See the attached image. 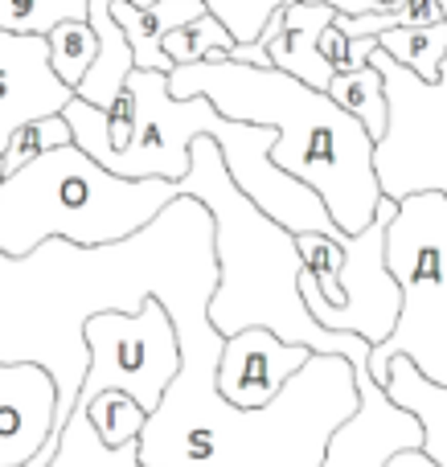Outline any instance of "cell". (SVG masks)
<instances>
[{
	"mask_svg": "<svg viewBox=\"0 0 447 467\" xmlns=\"http://www.w3.org/2000/svg\"><path fill=\"white\" fill-rule=\"evenodd\" d=\"M218 283L213 218L197 197L181 193L144 230L103 246L46 238L25 254L0 250V361H29L54 378L57 427L74 410L95 312H140L148 296L164 312L210 304Z\"/></svg>",
	"mask_w": 447,
	"mask_h": 467,
	"instance_id": "1",
	"label": "cell"
},
{
	"mask_svg": "<svg viewBox=\"0 0 447 467\" xmlns=\"http://www.w3.org/2000/svg\"><path fill=\"white\" fill-rule=\"evenodd\" d=\"M181 369L144 419V467H317L333 431L358 410V373L341 353H312L259 410L226 402L213 386L222 332L205 304L172 312Z\"/></svg>",
	"mask_w": 447,
	"mask_h": 467,
	"instance_id": "2",
	"label": "cell"
},
{
	"mask_svg": "<svg viewBox=\"0 0 447 467\" xmlns=\"http://www.w3.org/2000/svg\"><path fill=\"white\" fill-rule=\"evenodd\" d=\"M172 99L205 95L222 115L275 128L271 164L304 181L325 202L341 234H358L382 202L378 144L349 111L275 66H246L234 57L185 62L164 74Z\"/></svg>",
	"mask_w": 447,
	"mask_h": 467,
	"instance_id": "3",
	"label": "cell"
},
{
	"mask_svg": "<svg viewBox=\"0 0 447 467\" xmlns=\"http://www.w3.org/2000/svg\"><path fill=\"white\" fill-rule=\"evenodd\" d=\"M177 185L181 193L197 197L213 218L218 283H213L210 304H205V320L222 337L263 324L275 337L308 345L312 353H341L353 369H366V340L312 320V312L300 299L304 258L296 246V234L284 230L275 218H267L230 181L218 144L210 136L189 140V169Z\"/></svg>",
	"mask_w": 447,
	"mask_h": 467,
	"instance_id": "4",
	"label": "cell"
},
{
	"mask_svg": "<svg viewBox=\"0 0 447 467\" xmlns=\"http://www.w3.org/2000/svg\"><path fill=\"white\" fill-rule=\"evenodd\" d=\"M181 197L177 181L120 177L78 144H57L0 181V250L25 254L46 238L103 246L144 230Z\"/></svg>",
	"mask_w": 447,
	"mask_h": 467,
	"instance_id": "5",
	"label": "cell"
},
{
	"mask_svg": "<svg viewBox=\"0 0 447 467\" xmlns=\"http://www.w3.org/2000/svg\"><path fill=\"white\" fill-rule=\"evenodd\" d=\"M386 271L399 283V320L369 348L366 369L382 381L390 357H407L427 381L447 386V193L399 197L386 226Z\"/></svg>",
	"mask_w": 447,
	"mask_h": 467,
	"instance_id": "6",
	"label": "cell"
},
{
	"mask_svg": "<svg viewBox=\"0 0 447 467\" xmlns=\"http://www.w3.org/2000/svg\"><path fill=\"white\" fill-rule=\"evenodd\" d=\"M82 340L90 361L74 406H87L103 389H123L152 414L181 369L177 328L156 296H148L140 312H95L82 324Z\"/></svg>",
	"mask_w": 447,
	"mask_h": 467,
	"instance_id": "7",
	"label": "cell"
},
{
	"mask_svg": "<svg viewBox=\"0 0 447 467\" xmlns=\"http://www.w3.org/2000/svg\"><path fill=\"white\" fill-rule=\"evenodd\" d=\"M399 197L382 193L374 218L358 234H341V271H337V287L341 299L333 307L312 312V320L325 324L333 332H353L369 348L382 345L386 332L399 320V283L386 271V226H390Z\"/></svg>",
	"mask_w": 447,
	"mask_h": 467,
	"instance_id": "8",
	"label": "cell"
},
{
	"mask_svg": "<svg viewBox=\"0 0 447 467\" xmlns=\"http://www.w3.org/2000/svg\"><path fill=\"white\" fill-rule=\"evenodd\" d=\"M308 357H312L308 345H296V340L275 337L263 324H251V328L222 337L213 386H218V394L226 402L243 406V410H259V406L275 402V394Z\"/></svg>",
	"mask_w": 447,
	"mask_h": 467,
	"instance_id": "9",
	"label": "cell"
},
{
	"mask_svg": "<svg viewBox=\"0 0 447 467\" xmlns=\"http://www.w3.org/2000/svg\"><path fill=\"white\" fill-rule=\"evenodd\" d=\"M358 373V410L333 431L325 447V460L317 467H382L399 447H419L423 427L411 410H402L382 381L369 378V369Z\"/></svg>",
	"mask_w": 447,
	"mask_h": 467,
	"instance_id": "10",
	"label": "cell"
},
{
	"mask_svg": "<svg viewBox=\"0 0 447 467\" xmlns=\"http://www.w3.org/2000/svg\"><path fill=\"white\" fill-rule=\"evenodd\" d=\"M74 90L49 70L46 37L0 29V152L21 123L54 115Z\"/></svg>",
	"mask_w": 447,
	"mask_h": 467,
	"instance_id": "11",
	"label": "cell"
},
{
	"mask_svg": "<svg viewBox=\"0 0 447 467\" xmlns=\"http://www.w3.org/2000/svg\"><path fill=\"white\" fill-rule=\"evenodd\" d=\"M57 435V389L41 365L0 361V467H21Z\"/></svg>",
	"mask_w": 447,
	"mask_h": 467,
	"instance_id": "12",
	"label": "cell"
},
{
	"mask_svg": "<svg viewBox=\"0 0 447 467\" xmlns=\"http://www.w3.org/2000/svg\"><path fill=\"white\" fill-rule=\"evenodd\" d=\"M337 16V8L328 5H308V0H284V25L279 33L267 41V57L275 70L292 74V78L308 82V87L325 90L328 78H333V66L320 57L317 37L328 21Z\"/></svg>",
	"mask_w": 447,
	"mask_h": 467,
	"instance_id": "13",
	"label": "cell"
},
{
	"mask_svg": "<svg viewBox=\"0 0 447 467\" xmlns=\"http://www.w3.org/2000/svg\"><path fill=\"white\" fill-rule=\"evenodd\" d=\"M111 16L120 21L123 37L131 46V62L140 70H172L169 54H164V33L177 25L193 21V16L210 13L202 0H148V5H131V0H107Z\"/></svg>",
	"mask_w": 447,
	"mask_h": 467,
	"instance_id": "14",
	"label": "cell"
},
{
	"mask_svg": "<svg viewBox=\"0 0 447 467\" xmlns=\"http://www.w3.org/2000/svg\"><path fill=\"white\" fill-rule=\"evenodd\" d=\"M87 21L99 37V49H95V62L87 66V74L74 82V95H78L82 103L103 107L107 111V107L120 99L123 82H128V74L136 70V62H131V46H128V37H123L120 21L111 16V8H107V0H90Z\"/></svg>",
	"mask_w": 447,
	"mask_h": 467,
	"instance_id": "15",
	"label": "cell"
},
{
	"mask_svg": "<svg viewBox=\"0 0 447 467\" xmlns=\"http://www.w3.org/2000/svg\"><path fill=\"white\" fill-rule=\"evenodd\" d=\"M382 389L402 406V410L415 414L419 427H423L419 447H423L440 467H447V386L427 381L407 357H390V361H386V373H382Z\"/></svg>",
	"mask_w": 447,
	"mask_h": 467,
	"instance_id": "16",
	"label": "cell"
},
{
	"mask_svg": "<svg viewBox=\"0 0 447 467\" xmlns=\"http://www.w3.org/2000/svg\"><path fill=\"white\" fill-rule=\"evenodd\" d=\"M378 49L399 70H411L423 87H440L447 66V16L431 25H394L378 33Z\"/></svg>",
	"mask_w": 447,
	"mask_h": 467,
	"instance_id": "17",
	"label": "cell"
},
{
	"mask_svg": "<svg viewBox=\"0 0 447 467\" xmlns=\"http://www.w3.org/2000/svg\"><path fill=\"white\" fill-rule=\"evenodd\" d=\"M328 99L341 111H349L361 128L374 136V144H382L390 131V95H386V70H378L374 62L358 66V70H337L328 78Z\"/></svg>",
	"mask_w": 447,
	"mask_h": 467,
	"instance_id": "18",
	"label": "cell"
},
{
	"mask_svg": "<svg viewBox=\"0 0 447 467\" xmlns=\"http://www.w3.org/2000/svg\"><path fill=\"white\" fill-rule=\"evenodd\" d=\"M41 467H144V463H140L136 439L120 443V447H107L103 439L95 435V427H90L87 410L74 406L54 435V455Z\"/></svg>",
	"mask_w": 447,
	"mask_h": 467,
	"instance_id": "19",
	"label": "cell"
},
{
	"mask_svg": "<svg viewBox=\"0 0 447 467\" xmlns=\"http://www.w3.org/2000/svg\"><path fill=\"white\" fill-rule=\"evenodd\" d=\"M230 49H234V33L213 13H202V16H193V21L177 25L172 33H164V54H169L172 66L218 62V57H230Z\"/></svg>",
	"mask_w": 447,
	"mask_h": 467,
	"instance_id": "20",
	"label": "cell"
},
{
	"mask_svg": "<svg viewBox=\"0 0 447 467\" xmlns=\"http://www.w3.org/2000/svg\"><path fill=\"white\" fill-rule=\"evenodd\" d=\"M99 37L90 29V21H57L54 29H46V54H49V70L57 74V82L74 90V82L87 74V66L95 62Z\"/></svg>",
	"mask_w": 447,
	"mask_h": 467,
	"instance_id": "21",
	"label": "cell"
},
{
	"mask_svg": "<svg viewBox=\"0 0 447 467\" xmlns=\"http://www.w3.org/2000/svg\"><path fill=\"white\" fill-rule=\"evenodd\" d=\"M82 410H87L90 427H95V435L103 439L107 447H120V443L140 439L144 419H148L144 406H140L136 398H128L123 389H103V394H95Z\"/></svg>",
	"mask_w": 447,
	"mask_h": 467,
	"instance_id": "22",
	"label": "cell"
},
{
	"mask_svg": "<svg viewBox=\"0 0 447 467\" xmlns=\"http://www.w3.org/2000/svg\"><path fill=\"white\" fill-rule=\"evenodd\" d=\"M87 5L90 0H0V29L46 37L57 21H82Z\"/></svg>",
	"mask_w": 447,
	"mask_h": 467,
	"instance_id": "23",
	"label": "cell"
},
{
	"mask_svg": "<svg viewBox=\"0 0 447 467\" xmlns=\"http://www.w3.org/2000/svg\"><path fill=\"white\" fill-rule=\"evenodd\" d=\"M57 144H70V123H66L62 111L29 119L8 136L5 152H0V169H5V177H8V172H16L21 164H29L33 156H41L46 148H57Z\"/></svg>",
	"mask_w": 447,
	"mask_h": 467,
	"instance_id": "24",
	"label": "cell"
},
{
	"mask_svg": "<svg viewBox=\"0 0 447 467\" xmlns=\"http://www.w3.org/2000/svg\"><path fill=\"white\" fill-rule=\"evenodd\" d=\"M317 49H320V57H325L333 70H345L349 66V37H345L341 29H337L333 21L320 29V37H317Z\"/></svg>",
	"mask_w": 447,
	"mask_h": 467,
	"instance_id": "25",
	"label": "cell"
},
{
	"mask_svg": "<svg viewBox=\"0 0 447 467\" xmlns=\"http://www.w3.org/2000/svg\"><path fill=\"white\" fill-rule=\"evenodd\" d=\"M382 467H440V463H435L423 447H399Z\"/></svg>",
	"mask_w": 447,
	"mask_h": 467,
	"instance_id": "26",
	"label": "cell"
},
{
	"mask_svg": "<svg viewBox=\"0 0 447 467\" xmlns=\"http://www.w3.org/2000/svg\"><path fill=\"white\" fill-rule=\"evenodd\" d=\"M378 41L374 37H349V66L345 70H358V66H366L369 57H374Z\"/></svg>",
	"mask_w": 447,
	"mask_h": 467,
	"instance_id": "27",
	"label": "cell"
},
{
	"mask_svg": "<svg viewBox=\"0 0 447 467\" xmlns=\"http://www.w3.org/2000/svg\"><path fill=\"white\" fill-rule=\"evenodd\" d=\"M308 5H328L337 8V13H374V8H386L382 0H308Z\"/></svg>",
	"mask_w": 447,
	"mask_h": 467,
	"instance_id": "28",
	"label": "cell"
},
{
	"mask_svg": "<svg viewBox=\"0 0 447 467\" xmlns=\"http://www.w3.org/2000/svg\"><path fill=\"white\" fill-rule=\"evenodd\" d=\"M49 455H54V435H49V439H46V443H41V447H37V455H33V460H29V463H21V467H41V463H46V460H49Z\"/></svg>",
	"mask_w": 447,
	"mask_h": 467,
	"instance_id": "29",
	"label": "cell"
},
{
	"mask_svg": "<svg viewBox=\"0 0 447 467\" xmlns=\"http://www.w3.org/2000/svg\"><path fill=\"white\" fill-rule=\"evenodd\" d=\"M382 5H399V0H382Z\"/></svg>",
	"mask_w": 447,
	"mask_h": 467,
	"instance_id": "30",
	"label": "cell"
},
{
	"mask_svg": "<svg viewBox=\"0 0 447 467\" xmlns=\"http://www.w3.org/2000/svg\"><path fill=\"white\" fill-rule=\"evenodd\" d=\"M0 181H5V169H0Z\"/></svg>",
	"mask_w": 447,
	"mask_h": 467,
	"instance_id": "31",
	"label": "cell"
}]
</instances>
